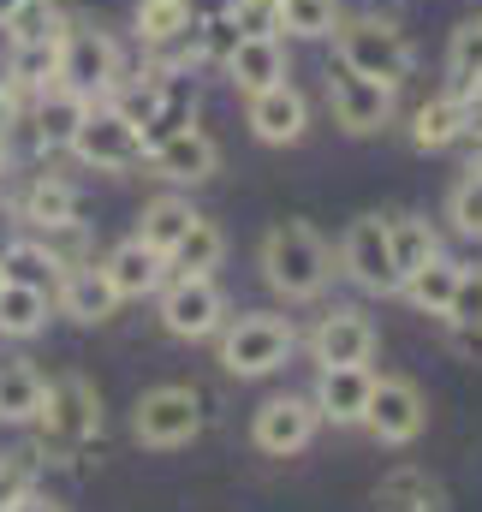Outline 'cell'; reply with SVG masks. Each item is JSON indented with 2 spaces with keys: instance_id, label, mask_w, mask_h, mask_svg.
Masks as SVG:
<instances>
[{
  "instance_id": "1",
  "label": "cell",
  "mask_w": 482,
  "mask_h": 512,
  "mask_svg": "<svg viewBox=\"0 0 482 512\" xmlns=\"http://www.w3.org/2000/svg\"><path fill=\"white\" fill-rule=\"evenodd\" d=\"M36 453L66 465L78 459L96 435H102V393L84 382V376H60V382H42V405H36Z\"/></svg>"
},
{
  "instance_id": "2",
  "label": "cell",
  "mask_w": 482,
  "mask_h": 512,
  "mask_svg": "<svg viewBox=\"0 0 482 512\" xmlns=\"http://www.w3.org/2000/svg\"><path fill=\"white\" fill-rule=\"evenodd\" d=\"M256 262H262V280H268L280 298H292V304L322 298V286L334 280V251L322 245V233H316L310 221H280V227H268Z\"/></svg>"
},
{
  "instance_id": "3",
  "label": "cell",
  "mask_w": 482,
  "mask_h": 512,
  "mask_svg": "<svg viewBox=\"0 0 482 512\" xmlns=\"http://www.w3.org/2000/svg\"><path fill=\"white\" fill-rule=\"evenodd\" d=\"M334 54H340L346 72L375 78V84H387V90H399V84L417 72V42H411L387 12L340 18V30H334Z\"/></svg>"
},
{
  "instance_id": "4",
  "label": "cell",
  "mask_w": 482,
  "mask_h": 512,
  "mask_svg": "<svg viewBox=\"0 0 482 512\" xmlns=\"http://www.w3.org/2000/svg\"><path fill=\"white\" fill-rule=\"evenodd\" d=\"M298 346V328L286 316H268V310H244L239 322L221 328V370L256 382V376H274Z\"/></svg>"
},
{
  "instance_id": "5",
  "label": "cell",
  "mask_w": 482,
  "mask_h": 512,
  "mask_svg": "<svg viewBox=\"0 0 482 512\" xmlns=\"http://www.w3.org/2000/svg\"><path fill=\"white\" fill-rule=\"evenodd\" d=\"M125 78V54L120 42L102 30V24H66V42H60V84L78 90L84 102H108Z\"/></svg>"
},
{
  "instance_id": "6",
  "label": "cell",
  "mask_w": 482,
  "mask_h": 512,
  "mask_svg": "<svg viewBox=\"0 0 482 512\" xmlns=\"http://www.w3.org/2000/svg\"><path fill=\"white\" fill-rule=\"evenodd\" d=\"M155 304H161V328L173 340H209L227 328V298H221L215 274H167Z\"/></svg>"
},
{
  "instance_id": "7",
  "label": "cell",
  "mask_w": 482,
  "mask_h": 512,
  "mask_svg": "<svg viewBox=\"0 0 482 512\" xmlns=\"http://www.w3.org/2000/svg\"><path fill=\"white\" fill-rule=\"evenodd\" d=\"M131 435L143 447H185V441H197L203 435V393L179 382L149 387L137 399V411H131Z\"/></svg>"
},
{
  "instance_id": "8",
  "label": "cell",
  "mask_w": 482,
  "mask_h": 512,
  "mask_svg": "<svg viewBox=\"0 0 482 512\" xmlns=\"http://www.w3.org/2000/svg\"><path fill=\"white\" fill-rule=\"evenodd\" d=\"M66 149L84 167H96V173H120V167H137L143 161V131L131 126L114 102H90V114L78 120Z\"/></svg>"
},
{
  "instance_id": "9",
  "label": "cell",
  "mask_w": 482,
  "mask_h": 512,
  "mask_svg": "<svg viewBox=\"0 0 482 512\" xmlns=\"http://www.w3.org/2000/svg\"><path fill=\"white\" fill-rule=\"evenodd\" d=\"M340 268H346L352 286L381 292V298L405 286V274H399V262H393V245H387V221H381V215H358V221L346 227V239H340Z\"/></svg>"
},
{
  "instance_id": "10",
  "label": "cell",
  "mask_w": 482,
  "mask_h": 512,
  "mask_svg": "<svg viewBox=\"0 0 482 512\" xmlns=\"http://www.w3.org/2000/svg\"><path fill=\"white\" fill-rule=\"evenodd\" d=\"M328 114H334V126L352 131V137H375V131L393 126V90L375 84V78L346 72V66H334L328 72Z\"/></svg>"
},
{
  "instance_id": "11",
  "label": "cell",
  "mask_w": 482,
  "mask_h": 512,
  "mask_svg": "<svg viewBox=\"0 0 482 512\" xmlns=\"http://www.w3.org/2000/svg\"><path fill=\"white\" fill-rule=\"evenodd\" d=\"M363 423L375 429V441L405 447V441L423 435V423H429V399H423V387L405 382V376H375V393H369Z\"/></svg>"
},
{
  "instance_id": "12",
  "label": "cell",
  "mask_w": 482,
  "mask_h": 512,
  "mask_svg": "<svg viewBox=\"0 0 482 512\" xmlns=\"http://www.w3.org/2000/svg\"><path fill=\"white\" fill-rule=\"evenodd\" d=\"M143 161H149L155 179H167V185H203V179L221 173V143L203 126H185V131H173V137H161V143H149Z\"/></svg>"
},
{
  "instance_id": "13",
  "label": "cell",
  "mask_w": 482,
  "mask_h": 512,
  "mask_svg": "<svg viewBox=\"0 0 482 512\" xmlns=\"http://www.w3.org/2000/svg\"><path fill=\"white\" fill-rule=\"evenodd\" d=\"M244 126L256 131V143L286 149V143H298L310 131V102H304V90L292 78L286 84H268L256 96H244Z\"/></svg>"
},
{
  "instance_id": "14",
  "label": "cell",
  "mask_w": 482,
  "mask_h": 512,
  "mask_svg": "<svg viewBox=\"0 0 482 512\" xmlns=\"http://www.w3.org/2000/svg\"><path fill=\"white\" fill-rule=\"evenodd\" d=\"M375 346H381L375 322H369L363 310H352V304L328 310V316L316 322V334H310V358H316L322 370H340V364H369V358H375Z\"/></svg>"
},
{
  "instance_id": "15",
  "label": "cell",
  "mask_w": 482,
  "mask_h": 512,
  "mask_svg": "<svg viewBox=\"0 0 482 512\" xmlns=\"http://www.w3.org/2000/svg\"><path fill=\"white\" fill-rule=\"evenodd\" d=\"M316 423H322V411H316V399H298V393H280V399H268L262 411H256V447L262 453H274V459H286V453H304L310 441H316Z\"/></svg>"
},
{
  "instance_id": "16",
  "label": "cell",
  "mask_w": 482,
  "mask_h": 512,
  "mask_svg": "<svg viewBox=\"0 0 482 512\" xmlns=\"http://www.w3.org/2000/svg\"><path fill=\"white\" fill-rule=\"evenodd\" d=\"M84 114H90V102H84L78 90H66V84L36 90V96H30V108H24V137H30V149L60 155V149L72 143V131H78Z\"/></svg>"
},
{
  "instance_id": "17",
  "label": "cell",
  "mask_w": 482,
  "mask_h": 512,
  "mask_svg": "<svg viewBox=\"0 0 482 512\" xmlns=\"http://www.w3.org/2000/svg\"><path fill=\"white\" fill-rule=\"evenodd\" d=\"M54 310L72 316V322H84V328H96V322H108V316L120 310V292H114L108 268L84 256V262H72V268L60 274V286H54Z\"/></svg>"
},
{
  "instance_id": "18",
  "label": "cell",
  "mask_w": 482,
  "mask_h": 512,
  "mask_svg": "<svg viewBox=\"0 0 482 512\" xmlns=\"http://www.w3.org/2000/svg\"><path fill=\"white\" fill-rule=\"evenodd\" d=\"M191 30H197V0H137L131 6V36L149 54L191 48Z\"/></svg>"
},
{
  "instance_id": "19",
  "label": "cell",
  "mask_w": 482,
  "mask_h": 512,
  "mask_svg": "<svg viewBox=\"0 0 482 512\" xmlns=\"http://www.w3.org/2000/svg\"><path fill=\"white\" fill-rule=\"evenodd\" d=\"M102 268H108V280H114V292L125 298H155L161 286H167V256L149 251L137 233L125 239V245H114V251L102 256Z\"/></svg>"
},
{
  "instance_id": "20",
  "label": "cell",
  "mask_w": 482,
  "mask_h": 512,
  "mask_svg": "<svg viewBox=\"0 0 482 512\" xmlns=\"http://www.w3.org/2000/svg\"><path fill=\"white\" fill-rule=\"evenodd\" d=\"M227 78H233L239 96H256V90H268V84H286V78H292V72H286V42H280V36H239V48H233V60H227Z\"/></svg>"
},
{
  "instance_id": "21",
  "label": "cell",
  "mask_w": 482,
  "mask_h": 512,
  "mask_svg": "<svg viewBox=\"0 0 482 512\" xmlns=\"http://www.w3.org/2000/svg\"><path fill=\"white\" fill-rule=\"evenodd\" d=\"M24 227H36V233H60V227H78V191L66 185V179H54V173H36L30 185H24V197H18V209H12Z\"/></svg>"
},
{
  "instance_id": "22",
  "label": "cell",
  "mask_w": 482,
  "mask_h": 512,
  "mask_svg": "<svg viewBox=\"0 0 482 512\" xmlns=\"http://www.w3.org/2000/svg\"><path fill=\"white\" fill-rule=\"evenodd\" d=\"M369 393H375L369 364H340V370H322V382H316V411H322L328 423H363Z\"/></svg>"
},
{
  "instance_id": "23",
  "label": "cell",
  "mask_w": 482,
  "mask_h": 512,
  "mask_svg": "<svg viewBox=\"0 0 482 512\" xmlns=\"http://www.w3.org/2000/svg\"><path fill=\"white\" fill-rule=\"evenodd\" d=\"M60 42H66V30L48 36V42H6V78H12L18 96H36V90L60 84Z\"/></svg>"
},
{
  "instance_id": "24",
  "label": "cell",
  "mask_w": 482,
  "mask_h": 512,
  "mask_svg": "<svg viewBox=\"0 0 482 512\" xmlns=\"http://www.w3.org/2000/svg\"><path fill=\"white\" fill-rule=\"evenodd\" d=\"M185 126H197V84H191L185 66H161V102H155L149 131H143V149L161 143V137H173V131H185Z\"/></svg>"
},
{
  "instance_id": "25",
  "label": "cell",
  "mask_w": 482,
  "mask_h": 512,
  "mask_svg": "<svg viewBox=\"0 0 482 512\" xmlns=\"http://www.w3.org/2000/svg\"><path fill=\"white\" fill-rule=\"evenodd\" d=\"M375 512H447V495L429 471L417 465H399L375 483Z\"/></svg>"
},
{
  "instance_id": "26",
  "label": "cell",
  "mask_w": 482,
  "mask_h": 512,
  "mask_svg": "<svg viewBox=\"0 0 482 512\" xmlns=\"http://www.w3.org/2000/svg\"><path fill=\"white\" fill-rule=\"evenodd\" d=\"M465 137V96H453V90H441V96H429L417 114H411V143L417 149H453Z\"/></svg>"
},
{
  "instance_id": "27",
  "label": "cell",
  "mask_w": 482,
  "mask_h": 512,
  "mask_svg": "<svg viewBox=\"0 0 482 512\" xmlns=\"http://www.w3.org/2000/svg\"><path fill=\"white\" fill-rule=\"evenodd\" d=\"M274 18H280V36L292 42H334L346 6L340 0H274Z\"/></svg>"
},
{
  "instance_id": "28",
  "label": "cell",
  "mask_w": 482,
  "mask_h": 512,
  "mask_svg": "<svg viewBox=\"0 0 482 512\" xmlns=\"http://www.w3.org/2000/svg\"><path fill=\"white\" fill-rule=\"evenodd\" d=\"M459 268H465V262H453V256L441 251V256H429L417 274H405L399 292H405L423 316H447V304H453V292H459Z\"/></svg>"
},
{
  "instance_id": "29",
  "label": "cell",
  "mask_w": 482,
  "mask_h": 512,
  "mask_svg": "<svg viewBox=\"0 0 482 512\" xmlns=\"http://www.w3.org/2000/svg\"><path fill=\"white\" fill-rule=\"evenodd\" d=\"M221 256H227V233H221L209 215H197V221L185 227V239L167 251V274H215Z\"/></svg>"
},
{
  "instance_id": "30",
  "label": "cell",
  "mask_w": 482,
  "mask_h": 512,
  "mask_svg": "<svg viewBox=\"0 0 482 512\" xmlns=\"http://www.w3.org/2000/svg\"><path fill=\"white\" fill-rule=\"evenodd\" d=\"M48 310H54L48 292L18 286V280L0 286V334H6V340H36V334L48 328Z\"/></svg>"
},
{
  "instance_id": "31",
  "label": "cell",
  "mask_w": 482,
  "mask_h": 512,
  "mask_svg": "<svg viewBox=\"0 0 482 512\" xmlns=\"http://www.w3.org/2000/svg\"><path fill=\"white\" fill-rule=\"evenodd\" d=\"M447 90H453V96L482 90V12L465 18V24L447 36Z\"/></svg>"
},
{
  "instance_id": "32",
  "label": "cell",
  "mask_w": 482,
  "mask_h": 512,
  "mask_svg": "<svg viewBox=\"0 0 482 512\" xmlns=\"http://www.w3.org/2000/svg\"><path fill=\"white\" fill-rule=\"evenodd\" d=\"M0 268H6V280L36 286V292H54V286H60V274H66V262L48 251V239H18L12 251L0 256Z\"/></svg>"
},
{
  "instance_id": "33",
  "label": "cell",
  "mask_w": 482,
  "mask_h": 512,
  "mask_svg": "<svg viewBox=\"0 0 482 512\" xmlns=\"http://www.w3.org/2000/svg\"><path fill=\"white\" fill-rule=\"evenodd\" d=\"M197 221V209L185 203V197H155V203H143V221H137V239L149 245V251H173L179 239H185V227Z\"/></svg>"
},
{
  "instance_id": "34",
  "label": "cell",
  "mask_w": 482,
  "mask_h": 512,
  "mask_svg": "<svg viewBox=\"0 0 482 512\" xmlns=\"http://www.w3.org/2000/svg\"><path fill=\"white\" fill-rule=\"evenodd\" d=\"M42 405V376L30 358H0V423H30Z\"/></svg>"
},
{
  "instance_id": "35",
  "label": "cell",
  "mask_w": 482,
  "mask_h": 512,
  "mask_svg": "<svg viewBox=\"0 0 482 512\" xmlns=\"http://www.w3.org/2000/svg\"><path fill=\"white\" fill-rule=\"evenodd\" d=\"M387 245H393V262L399 274H417L429 256H441V239L423 215H387Z\"/></svg>"
},
{
  "instance_id": "36",
  "label": "cell",
  "mask_w": 482,
  "mask_h": 512,
  "mask_svg": "<svg viewBox=\"0 0 482 512\" xmlns=\"http://www.w3.org/2000/svg\"><path fill=\"white\" fill-rule=\"evenodd\" d=\"M233 48H239V24H233V12L221 6V12H209V18H197V30H191V60L197 66H227L233 60Z\"/></svg>"
},
{
  "instance_id": "37",
  "label": "cell",
  "mask_w": 482,
  "mask_h": 512,
  "mask_svg": "<svg viewBox=\"0 0 482 512\" xmlns=\"http://www.w3.org/2000/svg\"><path fill=\"white\" fill-rule=\"evenodd\" d=\"M72 18H60V6L54 0H24L0 30H6V42H48V36H60Z\"/></svg>"
},
{
  "instance_id": "38",
  "label": "cell",
  "mask_w": 482,
  "mask_h": 512,
  "mask_svg": "<svg viewBox=\"0 0 482 512\" xmlns=\"http://www.w3.org/2000/svg\"><path fill=\"white\" fill-rule=\"evenodd\" d=\"M447 221H453V233L482 239V167L477 161H471V167L459 173V185L447 191Z\"/></svg>"
},
{
  "instance_id": "39",
  "label": "cell",
  "mask_w": 482,
  "mask_h": 512,
  "mask_svg": "<svg viewBox=\"0 0 482 512\" xmlns=\"http://www.w3.org/2000/svg\"><path fill=\"white\" fill-rule=\"evenodd\" d=\"M447 322L453 328H482V268H459V292H453V304H447Z\"/></svg>"
},
{
  "instance_id": "40",
  "label": "cell",
  "mask_w": 482,
  "mask_h": 512,
  "mask_svg": "<svg viewBox=\"0 0 482 512\" xmlns=\"http://www.w3.org/2000/svg\"><path fill=\"white\" fill-rule=\"evenodd\" d=\"M239 36H280V18H274V0H227Z\"/></svg>"
},
{
  "instance_id": "41",
  "label": "cell",
  "mask_w": 482,
  "mask_h": 512,
  "mask_svg": "<svg viewBox=\"0 0 482 512\" xmlns=\"http://www.w3.org/2000/svg\"><path fill=\"white\" fill-rule=\"evenodd\" d=\"M24 495H30V459L6 453L0 459V512L12 507V501H24Z\"/></svg>"
},
{
  "instance_id": "42",
  "label": "cell",
  "mask_w": 482,
  "mask_h": 512,
  "mask_svg": "<svg viewBox=\"0 0 482 512\" xmlns=\"http://www.w3.org/2000/svg\"><path fill=\"white\" fill-rule=\"evenodd\" d=\"M18 120H24V108H18V90H0V155H6V143H12Z\"/></svg>"
},
{
  "instance_id": "43",
  "label": "cell",
  "mask_w": 482,
  "mask_h": 512,
  "mask_svg": "<svg viewBox=\"0 0 482 512\" xmlns=\"http://www.w3.org/2000/svg\"><path fill=\"white\" fill-rule=\"evenodd\" d=\"M453 328V322H447ZM453 352H465V358H482V328H453Z\"/></svg>"
},
{
  "instance_id": "44",
  "label": "cell",
  "mask_w": 482,
  "mask_h": 512,
  "mask_svg": "<svg viewBox=\"0 0 482 512\" xmlns=\"http://www.w3.org/2000/svg\"><path fill=\"white\" fill-rule=\"evenodd\" d=\"M465 137H471V143H482V90H471V96H465Z\"/></svg>"
},
{
  "instance_id": "45",
  "label": "cell",
  "mask_w": 482,
  "mask_h": 512,
  "mask_svg": "<svg viewBox=\"0 0 482 512\" xmlns=\"http://www.w3.org/2000/svg\"><path fill=\"white\" fill-rule=\"evenodd\" d=\"M12 245H18V215H12V209L0 203V256L12 251Z\"/></svg>"
},
{
  "instance_id": "46",
  "label": "cell",
  "mask_w": 482,
  "mask_h": 512,
  "mask_svg": "<svg viewBox=\"0 0 482 512\" xmlns=\"http://www.w3.org/2000/svg\"><path fill=\"white\" fill-rule=\"evenodd\" d=\"M6 512H60L54 501H42V495H24V501H12Z\"/></svg>"
},
{
  "instance_id": "47",
  "label": "cell",
  "mask_w": 482,
  "mask_h": 512,
  "mask_svg": "<svg viewBox=\"0 0 482 512\" xmlns=\"http://www.w3.org/2000/svg\"><path fill=\"white\" fill-rule=\"evenodd\" d=\"M18 6H24V0H0V24H6V18H12Z\"/></svg>"
},
{
  "instance_id": "48",
  "label": "cell",
  "mask_w": 482,
  "mask_h": 512,
  "mask_svg": "<svg viewBox=\"0 0 482 512\" xmlns=\"http://www.w3.org/2000/svg\"><path fill=\"white\" fill-rule=\"evenodd\" d=\"M375 6H399V0H375Z\"/></svg>"
},
{
  "instance_id": "49",
  "label": "cell",
  "mask_w": 482,
  "mask_h": 512,
  "mask_svg": "<svg viewBox=\"0 0 482 512\" xmlns=\"http://www.w3.org/2000/svg\"><path fill=\"white\" fill-rule=\"evenodd\" d=\"M477 167H482V143H477Z\"/></svg>"
},
{
  "instance_id": "50",
  "label": "cell",
  "mask_w": 482,
  "mask_h": 512,
  "mask_svg": "<svg viewBox=\"0 0 482 512\" xmlns=\"http://www.w3.org/2000/svg\"><path fill=\"white\" fill-rule=\"evenodd\" d=\"M0 286H6V268H0Z\"/></svg>"
}]
</instances>
